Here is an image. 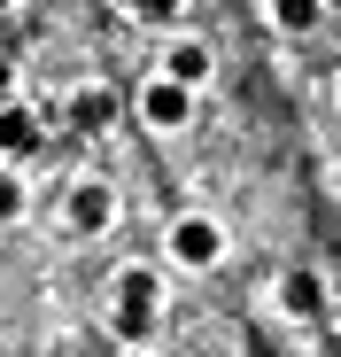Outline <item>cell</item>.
I'll use <instances>...</instances> for the list:
<instances>
[{
    "mask_svg": "<svg viewBox=\"0 0 341 357\" xmlns=\"http://www.w3.org/2000/svg\"><path fill=\"white\" fill-rule=\"evenodd\" d=\"M109 287H117V303H109V326H117V342H148V334H155V303H163L155 272H148V264H125Z\"/></svg>",
    "mask_w": 341,
    "mask_h": 357,
    "instance_id": "cell-1",
    "label": "cell"
},
{
    "mask_svg": "<svg viewBox=\"0 0 341 357\" xmlns=\"http://www.w3.org/2000/svg\"><path fill=\"white\" fill-rule=\"evenodd\" d=\"M163 257L179 264V272H209V264L225 257V225H217V218H202V210L170 218V233H163Z\"/></svg>",
    "mask_w": 341,
    "mask_h": 357,
    "instance_id": "cell-2",
    "label": "cell"
},
{
    "mask_svg": "<svg viewBox=\"0 0 341 357\" xmlns=\"http://www.w3.org/2000/svg\"><path fill=\"white\" fill-rule=\"evenodd\" d=\"M132 101H140V125H148V132H179L187 116H194V86L163 78V70H155V78H148V86L132 93Z\"/></svg>",
    "mask_w": 341,
    "mask_h": 357,
    "instance_id": "cell-3",
    "label": "cell"
},
{
    "mask_svg": "<svg viewBox=\"0 0 341 357\" xmlns=\"http://www.w3.org/2000/svg\"><path fill=\"white\" fill-rule=\"evenodd\" d=\"M63 225L70 233H109L117 225V187H109V178H78L70 202H63Z\"/></svg>",
    "mask_w": 341,
    "mask_h": 357,
    "instance_id": "cell-4",
    "label": "cell"
},
{
    "mask_svg": "<svg viewBox=\"0 0 341 357\" xmlns=\"http://www.w3.org/2000/svg\"><path fill=\"white\" fill-rule=\"evenodd\" d=\"M209 70H217V54H209V39H170L163 47V78H179V86H209Z\"/></svg>",
    "mask_w": 341,
    "mask_h": 357,
    "instance_id": "cell-5",
    "label": "cell"
},
{
    "mask_svg": "<svg viewBox=\"0 0 341 357\" xmlns=\"http://www.w3.org/2000/svg\"><path fill=\"white\" fill-rule=\"evenodd\" d=\"M39 148V116L24 109V101H0V163L8 155H31Z\"/></svg>",
    "mask_w": 341,
    "mask_h": 357,
    "instance_id": "cell-6",
    "label": "cell"
},
{
    "mask_svg": "<svg viewBox=\"0 0 341 357\" xmlns=\"http://www.w3.org/2000/svg\"><path fill=\"white\" fill-rule=\"evenodd\" d=\"M279 311H287V319H318L326 311V280L318 272H287V280H279Z\"/></svg>",
    "mask_w": 341,
    "mask_h": 357,
    "instance_id": "cell-7",
    "label": "cell"
},
{
    "mask_svg": "<svg viewBox=\"0 0 341 357\" xmlns=\"http://www.w3.org/2000/svg\"><path fill=\"white\" fill-rule=\"evenodd\" d=\"M318 16H326V0H271V31L279 39H310Z\"/></svg>",
    "mask_w": 341,
    "mask_h": 357,
    "instance_id": "cell-8",
    "label": "cell"
},
{
    "mask_svg": "<svg viewBox=\"0 0 341 357\" xmlns=\"http://www.w3.org/2000/svg\"><path fill=\"white\" fill-rule=\"evenodd\" d=\"M70 116L86 132H109V125H117V93H109V86H78L70 93Z\"/></svg>",
    "mask_w": 341,
    "mask_h": 357,
    "instance_id": "cell-9",
    "label": "cell"
},
{
    "mask_svg": "<svg viewBox=\"0 0 341 357\" xmlns=\"http://www.w3.org/2000/svg\"><path fill=\"white\" fill-rule=\"evenodd\" d=\"M117 8H125L132 24H170V16L187 8V0H117Z\"/></svg>",
    "mask_w": 341,
    "mask_h": 357,
    "instance_id": "cell-10",
    "label": "cell"
},
{
    "mask_svg": "<svg viewBox=\"0 0 341 357\" xmlns=\"http://www.w3.org/2000/svg\"><path fill=\"white\" fill-rule=\"evenodd\" d=\"M16 218H24V178L0 163V225H16Z\"/></svg>",
    "mask_w": 341,
    "mask_h": 357,
    "instance_id": "cell-11",
    "label": "cell"
},
{
    "mask_svg": "<svg viewBox=\"0 0 341 357\" xmlns=\"http://www.w3.org/2000/svg\"><path fill=\"white\" fill-rule=\"evenodd\" d=\"M16 93V63H8V54H0V101H8Z\"/></svg>",
    "mask_w": 341,
    "mask_h": 357,
    "instance_id": "cell-12",
    "label": "cell"
},
{
    "mask_svg": "<svg viewBox=\"0 0 341 357\" xmlns=\"http://www.w3.org/2000/svg\"><path fill=\"white\" fill-rule=\"evenodd\" d=\"M163 357H187V349H163Z\"/></svg>",
    "mask_w": 341,
    "mask_h": 357,
    "instance_id": "cell-13",
    "label": "cell"
}]
</instances>
